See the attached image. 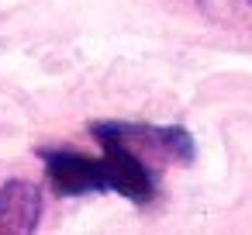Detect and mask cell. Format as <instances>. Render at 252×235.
Segmentation results:
<instances>
[{
    "label": "cell",
    "instance_id": "1",
    "mask_svg": "<svg viewBox=\"0 0 252 235\" xmlns=\"http://www.w3.org/2000/svg\"><path fill=\"white\" fill-rule=\"evenodd\" d=\"M90 135L100 145V159H104V173H107V190L121 194L131 204H149L156 197V173L149 169L145 152L135 149L125 138L118 121H94Z\"/></svg>",
    "mask_w": 252,
    "mask_h": 235
},
{
    "label": "cell",
    "instance_id": "2",
    "mask_svg": "<svg viewBox=\"0 0 252 235\" xmlns=\"http://www.w3.org/2000/svg\"><path fill=\"white\" fill-rule=\"evenodd\" d=\"M45 163L49 187L59 197H83V194H104L107 190V173L100 156H83L76 149H38Z\"/></svg>",
    "mask_w": 252,
    "mask_h": 235
},
{
    "label": "cell",
    "instance_id": "3",
    "mask_svg": "<svg viewBox=\"0 0 252 235\" xmlns=\"http://www.w3.org/2000/svg\"><path fill=\"white\" fill-rule=\"evenodd\" d=\"M159 4L187 21L231 32V35H252V0H159Z\"/></svg>",
    "mask_w": 252,
    "mask_h": 235
},
{
    "label": "cell",
    "instance_id": "4",
    "mask_svg": "<svg viewBox=\"0 0 252 235\" xmlns=\"http://www.w3.org/2000/svg\"><path fill=\"white\" fill-rule=\"evenodd\" d=\"M42 221V190L28 180L0 187V235H28Z\"/></svg>",
    "mask_w": 252,
    "mask_h": 235
}]
</instances>
